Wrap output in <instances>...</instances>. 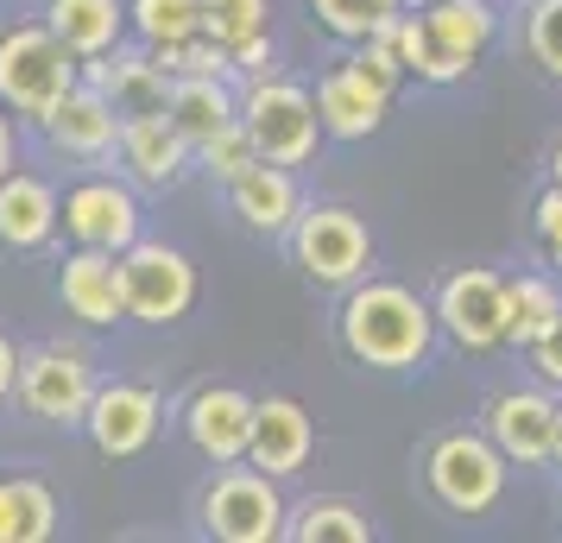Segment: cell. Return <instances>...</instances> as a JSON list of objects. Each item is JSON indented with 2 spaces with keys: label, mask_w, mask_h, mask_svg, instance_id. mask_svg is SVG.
Instances as JSON below:
<instances>
[{
  "label": "cell",
  "mask_w": 562,
  "mask_h": 543,
  "mask_svg": "<svg viewBox=\"0 0 562 543\" xmlns=\"http://www.w3.org/2000/svg\"><path fill=\"white\" fill-rule=\"evenodd\" d=\"M196 297H203V279H196V259L183 247L153 240V234H139L133 247H121V304H127V323L178 329L183 316L196 310Z\"/></svg>",
  "instance_id": "3957f363"
},
{
  "label": "cell",
  "mask_w": 562,
  "mask_h": 543,
  "mask_svg": "<svg viewBox=\"0 0 562 543\" xmlns=\"http://www.w3.org/2000/svg\"><path fill=\"white\" fill-rule=\"evenodd\" d=\"M284 493L272 474H259L247 462H228L209 474V487L196 493V524L215 543H279L284 538Z\"/></svg>",
  "instance_id": "8992f818"
},
{
  "label": "cell",
  "mask_w": 562,
  "mask_h": 543,
  "mask_svg": "<svg viewBox=\"0 0 562 543\" xmlns=\"http://www.w3.org/2000/svg\"><path fill=\"white\" fill-rule=\"evenodd\" d=\"M531 366L550 380V386H562V323L550 329V336H537L531 341Z\"/></svg>",
  "instance_id": "d590c367"
},
{
  "label": "cell",
  "mask_w": 562,
  "mask_h": 543,
  "mask_svg": "<svg viewBox=\"0 0 562 543\" xmlns=\"http://www.w3.org/2000/svg\"><path fill=\"white\" fill-rule=\"evenodd\" d=\"M95 354L82 341H32L20 348V373H13V405L32 423H52V430H77L89 411V392H95Z\"/></svg>",
  "instance_id": "277c9868"
},
{
  "label": "cell",
  "mask_w": 562,
  "mask_h": 543,
  "mask_svg": "<svg viewBox=\"0 0 562 543\" xmlns=\"http://www.w3.org/2000/svg\"><path fill=\"white\" fill-rule=\"evenodd\" d=\"M284 240H291V259H297V272L310 285L348 291L373 265V234H367V222L355 208H341V203H304Z\"/></svg>",
  "instance_id": "ba28073f"
},
{
  "label": "cell",
  "mask_w": 562,
  "mask_h": 543,
  "mask_svg": "<svg viewBox=\"0 0 562 543\" xmlns=\"http://www.w3.org/2000/svg\"><path fill=\"white\" fill-rule=\"evenodd\" d=\"M348 64H355L360 77H373L385 89V95H398V82H405V64H398V45H392V26L367 32V38H355L348 45Z\"/></svg>",
  "instance_id": "1f68e13d"
},
{
  "label": "cell",
  "mask_w": 562,
  "mask_h": 543,
  "mask_svg": "<svg viewBox=\"0 0 562 543\" xmlns=\"http://www.w3.org/2000/svg\"><path fill=\"white\" fill-rule=\"evenodd\" d=\"M114 171H121L139 196H165V190H178V183L196 171V158H190V139L171 127V114L153 108V114H121Z\"/></svg>",
  "instance_id": "8fae6325"
},
{
  "label": "cell",
  "mask_w": 562,
  "mask_h": 543,
  "mask_svg": "<svg viewBox=\"0 0 562 543\" xmlns=\"http://www.w3.org/2000/svg\"><path fill=\"white\" fill-rule=\"evenodd\" d=\"M77 430L102 462H139L165 430V392L146 380H95Z\"/></svg>",
  "instance_id": "9c48e42d"
},
{
  "label": "cell",
  "mask_w": 562,
  "mask_h": 543,
  "mask_svg": "<svg viewBox=\"0 0 562 543\" xmlns=\"http://www.w3.org/2000/svg\"><path fill=\"white\" fill-rule=\"evenodd\" d=\"M0 247L7 253H45L57 247V183L13 165L0 178Z\"/></svg>",
  "instance_id": "d6986e66"
},
{
  "label": "cell",
  "mask_w": 562,
  "mask_h": 543,
  "mask_svg": "<svg viewBox=\"0 0 562 543\" xmlns=\"http://www.w3.org/2000/svg\"><path fill=\"white\" fill-rule=\"evenodd\" d=\"M190 158H196V171H203L209 183H228V178H240L259 152H254V139H247V127H240V114H234L228 127H215L209 139H196Z\"/></svg>",
  "instance_id": "4dcf8cb0"
},
{
  "label": "cell",
  "mask_w": 562,
  "mask_h": 543,
  "mask_svg": "<svg viewBox=\"0 0 562 543\" xmlns=\"http://www.w3.org/2000/svg\"><path fill=\"white\" fill-rule=\"evenodd\" d=\"M146 234V203L121 171H82L70 190H57V240L64 247H108L121 253Z\"/></svg>",
  "instance_id": "52a82bcc"
},
{
  "label": "cell",
  "mask_w": 562,
  "mask_h": 543,
  "mask_svg": "<svg viewBox=\"0 0 562 543\" xmlns=\"http://www.w3.org/2000/svg\"><path fill=\"white\" fill-rule=\"evenodd\" d=\"M550 171H557V183H562V139H557V152H550Z\"/></svg>",
  "instance_id": "ab89813d"
},
{
  "label": "cell",
  "mask_w": 562,
  "mask_h": 543,
  "mask_svg": "<svg viewBox=\"0 0 562 543\" xmlns=\"http://www.w3.org/2000/svg\"><path fill=\"white\" fill-rule=\"evenodd\" d=\"M13 373H20V348L0 329V405H13Z\"/></svg>",
  "instance_id": "74e56055"
},
{
  "label": "cell",
  "mask_w": 562,
  "mask_h": 543,
  "mask_svg": "<svg viewBox=\"0 0 562 543\" xmlns=\"http://www.w3.org/2000/svg\"><path fill=\"white\" fill-rule=\"evenodd\" d=\"M550 423H557V405L543 392H499L486 405V442L518 467L550 462Z\"/></svg>",
  "instance_id": "44dd1931"
},
{
  "label": "cell",
  "mask_w": 562,
  "mask_h": 543,
  "mask_svg": "<svg viewBox=\"0 0 562 543\" xmlns=\"http://www.w3.org/2000/svg\"><path fill=\"white\" fill-rule=\"evenodd\" d=\"M13 165H20V121L0 108V178H7Z\"/></svg>",
  "instance_id": "8d00e7d4"
},
{
  "label": "cell",
  "mask_w": 562,
  "mask_h": 543,
  "mask_svg": "<svg viewBox=\"0 0 562 543\" xmlns=\"http://www.w3.org/2000/svg\"><path fill=\"white\" fill-rule=\"evenodd\" d=\"M222 196H228L234 222L247 234H266V240H284L291 222H297V208H304L297 171H291V165H266V158H254L240 178L222 183Z\"/></svg>",
  "instance_id": "e0dca14e"
},
{
  "label": "cell",
  "mask_w": 562,
  "mask_h": 543,
  "mask_svg": "<svg viewBox=\"0 0 562 543\" xmlns=\"http://www.w3.org/2000/svg\"><path fill=\"white\" fill-rule=\"evenodd\" d=\"M240 127H247V139L266 165H291V171L310 165L316 146H323V121H316L310 89L279 77V70L240 82Z\"/></svg>",
  "instance_id": "5b68a950"
},
{
  "label": "cell",
  "mask_w": 562,
  "mask_h": 543,
  "mask_svg": "<svg viewBox=\"0 0 562 543\" xmlns=\"http://www.w3.org/2000/svg\"><path fill=\"white\" fill-rule=\"evenodd\" d=\"M203 32L222 52H234L259 32H272V0H203Z\"/></svg>",
  "instance_id": "f546056e"
},
{
  "label": "cell",
  "mask_w": 562,
  "mask_h": 543,
  "mask_svg": "<svg viewBox=\"0 0 562 543\" xmlns=\"http://www.w3.org/2000/svg\"><path fill=\"white\" fill-rule=\"evenodd\" d=\"M550 462H562V405H557V423H550Z\"/></svg>",
  "instance_id": "f35d334b"
},
{
  "label": "cell",
  "mask_w": 562,
  "mask_h": 543,
  "mask_svg": "<svg viewBox=\"0 0 562 543\" xmlns=\"http://www.w3.org/2000/svg\"><path fill=\"white\" fill-rule=\"evenodd\" d=\"M537 240H543L550 259L562 265V183H550V190L537 196Z\"/></svg>",
  "instance_id": "e575fe53"
},
{
  "label": "cell",
  "mask_w": 562,
  "mask_h": 543,
  "mask_svg": "<svg viewBox=\"0 0 562 543\" xmlns=\"http://www.w3.org/2000/svg\"><path fill=\"white\" fill-rule=\"evenodd\" d=\"M335 341L341 354L373 373H411L430 361L436 348V316L411 285L392 279H355L341 310H335Z\"/></svg>",
  "instance_id": "6da1fadb"
},
{
  "label": "cell",
  "mask_w": 562,
  "mask_h": 543,
  "mask_svg": "<svg viewBox=\"0 0 562 543\" xmlns=\"http://www.w3.org/2000/svg\"><path fill=\"white\" fill-rule=\"evenodd\" d=\"M38 139H45V152L52 158H70V165H82V171H102V165H114L121 108L82 77L77 89H64V102L38 121Z\"/></svg>",
  "instance_id": "7c38bea8"
},
{
  "label": "cell",
  "mask_w": 562,
  "mask_h": 543,
  "mask_svg": "<svg viewBox=\"0 0 562 543\" xmlns=\"http://www.w3.org/2000/svg\"><path fill=\"white\" fill-rule=\"evenodd\" d=\"M557 323H562V291L550 285V279H537V272L506 279V341L531 348V341L550 336Z\"/></svg>",
  "instance_id": "4316f807"
},
{
  "label": "cell",
  "mask_w": 562,
  "mask_h": 543,
  "mask_svg": "<svg viewBox=\"0 0 562 543\" xmlns=\"http://www.w3.org/2000/svg\"><path fill=\"white\" fill-rule=\"evenodd\" d=\"M310 102H316L323 139H373V133L385 127V108H392V95H385L373 77H360L355 64L341 57V64H329V70L316 77Z\"/></svg>",
  "instance_id": "ac0fdd59"
},
{
  "label": "cell",
  "mask_w": 562,
  "mask_h": 543,
  "mask_svg": "<svg viewBox=\"0 0 562 543\" xmlns=\"http://www.w3.org/2000/svg\"><path fill=\"white\" fill-rule=\"evenodd\" d=\"M82 82V57L57 38L38 13H20L0 26V108L20 121V127H38L64 89Z\"/></svg>",
  "instance_id": "7a4b0ae2"
},
{
  "label": "cell",
  "mask_w": 562,
  "mask_h": 543,
  "mask_svg": "<svg viewBox=\"0 0 562 543\" xmlns=\"http://www.w3.org/2000/svg\"><path fill=\"white\" fill-rule=\"evenodd\" d=\"M196 32H203V0H127V38H139L146 52L183 45Z\"/></svg>",
  "instance_id": "83f0119b"
},
{
  "label": "cell",
  "mask_w": 562,
  "mask_h": 543,
  "mask_svg": "<svg viewBox=\"0 0 562 543\" xmlns=\"http://www.w3.org/2000/svg\"><path fill=\"white\" fill-rule=\"evenodd\" d=\"M82 77L95 82L121 114H153V108H165V95H171V70H165L139 38H121L114 52L89 57V64H82Z\"/></svg>",
  "instance_id": "ffe728a7"
},
{
  "label": "cell",
  "mask_w": 562,
  "mask_h": 543,
  "mask_svg": "<svg viewBox=\"0 0 562 543\" xmlns=\"http://www.w3.org/2000/svg\"><path fill=\"white\" fill-rule=\"evenodd\" d=\"M310 449H316V423H310V411L291 398V392H266V398H254L247 467L272 474V480H291V474H304Z\"/></svg>",
  "instance_id": "2e32d148"
},
{
  "label": "cell",
  "mask_w": 562,
  "mask_h": 543,
  "mask_svg": "<svg viewBox=\"0 0 562 543\" xmlns=\"http://www.w3.org/2000/svg\"><path fill=\"white\" fill-rule=\"evenodd\" d=\"M424 480H430L442 512L481 518V512H493L499 493H506V455H499L486 437H474V430H449V437L430 442Z\"/></svg>",
  "instance_id": "30bf717a"
},
{
  "label": "cell",
  "mask_w": 562,
  "mask_h": 543,
  "mask_svg": "<svg viewBox=\"0 0 562 543\" xmlns=\"http://www.w3.org/2000/svg\"><path fill=\"white\" fill-rule=\"evenodd\" d=\"M430 316L449 329V341H461L468 354H486L506 341V279L486 272V265H468V272H449L436 285Z\"/></svg>",
  "instance_id": "5bb4252c"
},
{
  "label": "cell",
  "mask_w": 562,
  "mask_h": 543,
  "mask_svg": "<svg viewBox=\"0 0 562 543\" xmlns=\"http://www.w3.org/2000/svg\"><path fill=\"white\" fill-rule=\"evenodd\" d=\"M525 45H531L537 70L562 82V0H531V20H525Z\"/></svg>",
  "instance_id": "d6a6232c"
},
{
  "label": "cell",
  "mask_w": 562,
  "mask_h": 543,
  "mask_svg": "<svg viewBox=\"0 0 562 543\" xmlns=\"http://www.w3.org/2000/svg\"><path fill=\"white\" fill-rule=\"evenodd\" d=\"M310 13H316V26L341 38V45H355L367 32L392 26L398 13H405V0H310Z\"/></svg>",
  "instance_id": "f1b7e54d"
},
{
  "label": "cell",
  "mask_w": 562,
  "mask_h": 543,
  "mask_svg": "<svg viewBox=\"0 0 562 543\" xmlns=\"http://www.w3.org/2000/svg\"><path fill=\"white\" fill-rule=\"evenodd\" d=\"M38 20L89 64V57L114 52V45L127 38V0H45Z\"/></svg>",
  "instance_id": "7402d4cb"
},
{
  "label": "cell",
  "mask_w": 562,
  "mask_h": 543,
  "mask_svg": "<svg viewBox=\"0 0 562 543\" xmlns=\"http://www.w3.org/2000/svg\"><path fill=\"white\" fill-rule=\"evenodd\" d=\"M165 114H171V127L196 146V139H209L215 127H228L234 114H240V82L234 77H171Z\"/></svg>",
  "instance_id": "cb8c5ba5"
},
{
  "label": "cell",
  "mask_w": 562,
  "mask_h": 543,
  "mask_svg": "<svg viewBox=\"0 0 562 543\" xmlns=\"http://www.w3.org/2000/svg\"><path fill=\"white\" fill-rule=\"evenodd\" d=\"M284 538L291 543H367L373 518L355 499H304L297 512H284Z\"/></svg>",
  "instance_id": "484cf974"
},
{
  "label": "cell",
  "mask_w": 562,
  "mask_h": 543,
  "mask_svg": "<svg viewBox=\"0 0 562 543\" xmlns=\"http://www.w3.org/2000/svg\"><path fill=\"white\" fill-rule=\"evenodd\" d=\"M57 304H64V316H77L82 329L127 323L121 253H108V247H64V259H57Z\"/></svg>",
  "instance_id": "9a60e30c"
},
{
  "label": "cell",
  "mask_w": 562,
  "mask_h": 543,
  "mask_svg": "<svg viewBox=\"0 0 562 543\" xmlns=\"http://www.w3.org/2000/svg\"><path fill=\"white\" fill-rule=\"evenodd\" d=\"M228 64H234V82L272 77V70H279V38H272V32H259V38H247V45H234Z\"/></svg>",
  "instance_id": "836d02e7"
},
{
  "label": "cell",
  "mask_w": 562,
  "mask_h": 543,
  "mask_svg": "<svg viewBox=\"0 0 562 543\" xmlns=\"http://www.w3.org/2000/svg\"><path fill=\"white\" fill-rule=\"evenodd\" d=\"M64 524L52 480L38 474H0V543H52Z\"/></svg>",
  "instance_id": "d4e9b609"
},
{
  "label": "cell",
  "mask_w": 562,
  "mask_h": 543,
  "mask_svg": "<svg viewBox=\"0 0 562 543\" xmlns=\"http://www.w3.org/2000/svg\"><path fill=\"white\" fill-rule=\"evenodd\" d=\"M178 430H183V442H190L209 467L247 462V437H254V392L228 386V380H203V386L178 405Z\"/></svg>",
  "instance_id": "4fadbf2b"
},
{
  "label": "cell",
  "mask_w": 562,
  "mask_h": 543,
  "mask_svg": "<svg viewBox=\"0 0 562 543\" xmlns=\"http://www.w3.org/2000/svg\"><path fill=\"white\" fill-rule=\"evenodd\" d=\"M417 20H424L436 52L456 57L461 70H474V64L486 57V45H493V32H499V20H493L486 0H430Z\"/></svg>",
  "instance_id": "603a6c76"
}]
</instances>
